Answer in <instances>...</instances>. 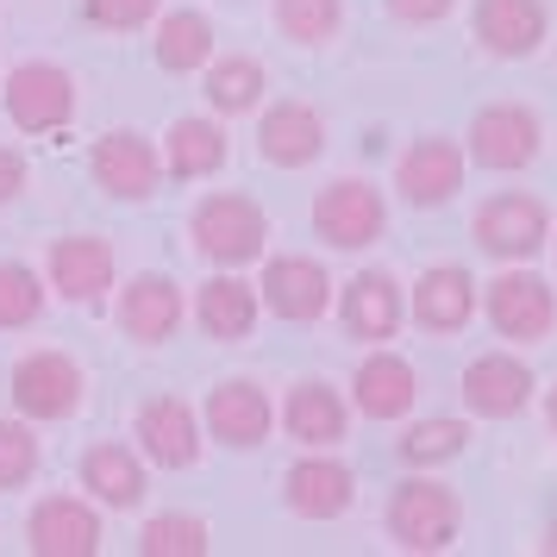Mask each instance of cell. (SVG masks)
Here are the masks:
<instances>
[{"instance_id": "1f68e13d", "label": "cell", "mask_w": 557, "mask_h": 557, "mask_svg": "<svg viewBox=\"0 0 557 557\" xmlns=\"http://www.w3.org/2000/svg\"><path fill=\"white\" fill-rule=\"evenodd\" d=\"M270 20L288 45H307V51H320L338 38L345 26V0H270Z\"/></svg>"}, {"instance_id": "7402d4cb", "label": "cell", "mask_w": 557, "mask_h": 557, "mask_svg": "<svg viewBox=\"0 0 557 557\" xmlns=\"http://www.w3.org/2000/svg\"><path fill=\"white\" fill-rule=\"evenodd\" d=\"M282 502H288V513H301V520H345L357 502V470L351 463H338V457L326 451H307L288 476H282Z\"/></svg>"}, {"instance_id": "cb8c5ba5", "label": "cell", "mask_w": 557, "mask_h": 557, "mask_svg": "<svg viewBox=\"0 0 557 557\" xmlns=\"http://www.w3.org/2000/svg\"><path fill=\"white\" fill-rule=\"evenodd\" d=\"M413 401H420V370L401 351L370 345V357L351 370V407L363 420H407Z\"/></svg>"}, {"instance_id": "d6986e66", "label": "cell", "mask_w": 557, "mask_h": 557, "mask_svg": "<svg viewBox=\"0 0 557 557\" xmlns=\"http://www.w3.org/2000/svg\"><path fill=\"white\" fill-rule=\"evenodd\" d=\"M407 320V295L401 282L388 276V270H357L345 288H338V326L345 338L357 345H388Z\"/></svg>"}, {"instance_id": "30bf717a", "label": "cell", "mask_w": 557, "mask_h": 557, "mask_svg": "<svg viewBox=\"0 0 557 557\" xmlns=\"http://www.w3.org/2000/svg\"><path fill=\"white\" fill-rule=\"evenodd\" d=\"M113 282H120V257L107 238H95V232L51 238V251H45V288L51 295H63L70 307H95L113 295Z\"/></svg>"}, {"instance_id": "ab89813d", "label": "cell", "mask_w": 557, "mask_h": 557, "mask_svg": "<svg viewBox=\"0 0 557 557\" xmlns=\"http://www.w3.org/2000/svg\"><path fill=\"white\" fill-rule=\"evenodd\" d=\"M545 251H552V257H557V226H552V245H545Z\"/></svg>"}, {"instance_id": "e575fe53", "label": "cell", "mask_w": 557, "mask_h": 557, "mask_svg": "<svg viewBox=\"0 0 557 557\" xmlns=\"http://www.w3.org/2000/svg\"><path fill=\"white\" fill-rule=\"evenodd\" d=\"M163 13V0H82V20L95 32H138Z\"/></svg>"}, {"instance_id": "3957f363", "label": "cell", "mask_w": 557, "mask_h": 557, "mask_svg": "<svg viewBox=\"0 0 557 557\" xmlns=\"http://www.w3.org/2000/svg\"><path fill=\"white\" fill-rule=\"evenodd\" d=\"M476 307L488 313L495 338H513V345H539L557 326V288L527 263H502V276L476 288Z\"/></svg>"}, {"instance_id": "5b68a950", "label": "cell", "mask_w": 557, "mask_h": 557, "mask_svg": "<svg viewBox=\"0 0 557 557\" xmlns=\"http://www.w3.org/2000/svg\"><path fill=\"white\" fill-rule=\"evenodd\" d=\"M470 238L495 263H532V257L552 245V207L539 201V195H520V188L488 195L476 207V220H470Z\"/></svg>"}, {"instance_id": "7a4b0ae2", "label": "cell", "mask_w": 557, "mask_h": 557, "mask_svg": "<svg viewBox=\"0 0 557 557\" xmlns=\"http://www.w3.org/2000/svg\"><path fill=\"white\" fill-rule=\"evenodd\" d=\"M188 245L207 270H245L270 251V213L251 195H201L188 213Z\"/></svg>"}, {"instance_id": "5bb4252c", "label": "cell", "mask_w": 557, "mask_h": 557, "mask_svg": "<svg viewBox=\"0 0 557 557\" xmlns=\"http://www.w3.org/2000/svg\"><path fill=\"white\" fill-rule=\"evenodd\" d=\"M457 188H463V145L457 138L426 132V138L401 145V157H395V195H401V207L432 213V207L451 201Z\"/></svg>"}, {"instance_id": "4fadbf2b", "label": "cell", "mask_w": 557, "mask_h": 557, "mask_svg": "<svg viewBox=\"0 0 557 557\" xmlns=\"http://www.w3.org/2000/svg\"><path fill=\"white\" fill-rule=\"evenodd\" d=\"M132 438H138V457L157 463V470H195L207 432H201V413L182 395H151L132 413Z\"/></svg>"}, {"instance_id": "f546056e", "label": "cell", "mask_w": 557, "mask_h": 557, "mask_svg": "<svg viewBox=\"0 0 557 557\" xmlns=\"http://www.w3.org/2000/svg\"><path fill=\"white\" fill-rule=\"evenodd\" d=\"M395 451H401L407 470H438V463H457V457L470 451V426L451 420V413H432V420H413L395 438Z\"/></svg>"}, {"instance_id": "ffe728a7", "label": "cell", "mask_w": 557, "mask_h": 557, "mask_svg": "<svg viewBox=\"0 0 557 557\" xmlns=\"http://www.w3.org/2000/svg\"><path fill=\"white\" fill-rule=\"evenodd\" d=\"M257 157L270 170H307L326 157V113L307 101H270L257 120Z\"/></svg>"}, {"instance_id": "9a60e30c", "label": "cell", "mask_w": 557, "mask_h": 557, "mask_svg": "<svg viewBox=\"0 0 557 557\" xmlns=\"http://www.w3.org/2000/svg\"><path fill=\"white\" fill-rule=\"evenodd\" d=\"M257 301H263V313H276V320H288V326H313V320L332 307L326 263H313V257H301V251H276L270 263H263Z\"/></svg>"}, {"instance_id": "4dcf8cb0", "label": "cell", "mask_w": 557, "mask_h": 557, "mask_svg": "<svg viewBox=\"0 0 557 557\" xmlns=\"http://www.w3.org/2000/svg\"><path fill=\"white\" fill-rule=\"evenodd\" d=\"M45 301H51V288H45V270H32L20 257H7L0 263V332H26L45 320Z\"/></svg>"}, {"instance_id": "ac0fdd59", "label": "cell", "mask_w": 557, "mask_h": 557, "mask_svg": "<svg viewBox=\"0 0 557 557\" xmlns=\"http://www.w3.org/2000/svg\"><path fill=\"white\" fill-rule=\"evenodd\" d=\"M82 488L101 513H138L145 495H151V463L138 457V445H120V438H101L82 451Z\"/></svg>"}, {"instance_id": "f35d334b", "label": "cell", "mask_w": 557, "mask_h": 557, "mask_svg": "<svg viewBox=\"0 0 557 557\" xmlns=\"http://www.w3.org/2000/svg\"><path fill=\"white\" fill-rule=\"evenodd\" d=\"M545 552H557V527H552V532H545Z\"/></svg>"}, {"instance_id": "52a82bcc", "label": "cell", "mask_w": 557, "mask_h": 557, "mask_svg": "<svg viewBox=\"0 0 557 557\" xmlns=\"http://www.w3.org/2000/svg\"><path fill=\"white\" fill-rule=\"evenodd\" d=\"M539 145H545V126H539V113L527 101H488L463 132V163L507 176V170H527Z\"/></svg>"}, {"instance_id": "8d00e7d4", "label": "cell", "mask_w": 557, "mask_h": 557, "mask_svg": "<svg viewBox=\"0 0 557 557\" xmlns=\"http://www.w3.org/2000/svg\"><path fill=\"white\" fill-rule=\"evenodd\" d=\"M26 182H32V163H26V151H13V145H0V207H7V201H20V195H26Z\"/></svg>"}, {"instance_id": "44dd1931", "label": "cell", "mask_w": 557, "mask_h": 557, "mask_svg": "<svg viewBox=\"0 0 557 557\" xmlns=\"http://www.w3.org/2000/svg\"><path fill=\"white\" fill-rule=\"evenodd\" d=\"M532 388H539V376L513 351H482L463 370V407L476 420H520L532 407Z\"/></svg>"}, {"instance_id": "d6a6232c", "label": "cell", "mask_w": 557, "mask_h": 557, "mask_svg": "<svg viewBox=\"0 0 557 557\" xmlns=\"http://www.w3.org/2000/svg\"><path fill=\"white\" fill-rule=\"evenodd\" d=\"M213 552V527L201 513H151L138 527V557H207Z\"/></svg>"}, {"instance_id": "8fae6325", "label": "cell", "mask_w": 557, "mask_h": 557, "mask_svg": "<svg viewBox=\"0 0 557 557\" xmlns=\"http://www.w3.org/2000/svg\"><path fill=\"white\" fill-rule=\"evenodd\" d=\"M201 432H207V438H220L226 451H257V445L276 432V401L263 395V382L226 376V382H213V388H207Z\"/></svg>"}, {"instance_id": "2e32d148", "label": "cell", "mask_w": 557, "mask_h": 557, "mask_svg": "<svg viewBox=\"0 0 557 557\" xmlns=\"http://www.w3.org/2000/svg\"><path fill=\"white\" fill-rule=\"evenodd\" d=\"M113 320L132 345H170L188 320V301H182V282L163 276V270H138V276L120 288L113 301Z\"/></svg>"}, {"instance_id": "8992f818", "label": "cell", "mask_w": 557, "mask_h": 557, "mask_svg": "<svg viewBox=\"0 0 557 557\" xmlns=\"http://www.w3.org/2000/svg\"><path fill=\"white\" fill-rule=\"evenodd\" d=\"M313 232L332 251H370L388 238V201L370 176H338L313 195Z\"/></svg>"}, {"instance_id": "f1b7e54d", "label": "cell", "mask_w": 557, "mask_h": 557, "mask_svg": "<svg viewBox=\"0 0 557 557\" xmlns=\"http://www.w3.org/2000/svg\"><path fill=\"white\" fill-rule=\"evenodd\" d=\"M151 57L163 76H201V63L213 57V20L195 13V7H176V13H157L151 20Z\"/></svg>"}, {"instance_id": "4316f807", "label": "cell", "mask_w": 557, "mask_h": 557, "mask_svg": "<svg viewBox=\"0 0 557 557\" xmlns=\"http://www.w3.org/2000/svg\"><path fill=\"white\" fill-rule=\"evenodd\" d=\"M226 126L220 113H182L176 126L163 132V176L170 182H201V176H220L226 170Z\"/></svg>"}, {"instance_id": "ba28073f", "label": "cell", "mask_w": 557, "mask_h": 557, "mask_svg": "<svg viewBox=\"0 0 557 557\" xmlns=\"http://www.w3.org/2000/svg\"><path fill=\"white\" fill-rule=\"evenodd\" d=\"M0 107H7V120L20 132H63L76 120V76L63 70V63H45V57H32V63H13V76L0 88Z\"/></svg>"}, {"instance_id": "277c9868", "label": "cell", "mask_w": 557, "mask_h": 557, "mask_svg": "<svg viewBox=\"0 0 557 557\" xmlns=\"http://www.w3.org/2000/svg\"><path fill=\"white\" fill-rule=\"evenodd\" d=\"M7 395H13V413L32 420V426H57V420H76L82 395H88V376L70 351H26L7 376Z\"/></svg>"}, {"instance_id": "74e56055", "label": "cell", "mask_w": 557, "mask_h": 557, "mask_svg": "<svg viewBox=\"0 0 557 557\" xmlns=\"http://www.w3.org/2000/svg\"><path fill=\"white\" fill-rule=\"evenodd\" d=\"M545 426H552V438H557V382L545 388Z\"/></svg>"}, {"instance_id": "83f0119b", "label": "cell", "mask_w": 557, "mask_h": 557, "mask_svg": "<svg viewBox=\"0 0 557 557\" xmlns=\"http://www.w3.org/2000/svg\"><path fill=\"white\" fill-rule=\"evenodd\" d=\"M263 88H270V70H263L257 57H245V51H232V57H207V63H201L207 113H220V120L257 113V107H263Z\"/></svg>"}, {"instance_id": "484cf974", "label": "cell", "mask_w": 557, "mask_h": 557, "mask_svg": "<svg viewBox=\"0 0 557 557\" xmlns=\"http://www.w3.org/2000/svg\"><path fill=\"white\" fill-rule=\"evenodd\" d=\"M476 288L482 282L463 263H432V270L413 276L407 313H413V326H426V332H463L476 320Z\"/></svg>"}, {"instance_id": "603a6c76", "label": "cell", "mask_w": 557, "mask_h": 557, "mask_svg": "<svg viewBox=\"0 0 557 557\" xmlns=\"http://www.w3.org/2000/svg\"><path fill=\"white\" fill-rule=\"evenodd\" d=\"M188 320H195V326H201V338H213V345H238V338H251L257 320H263L257 282H245L238 270H213V276L195 288Z\"/></svg>"}, {"instance_id": "7c38bea8", "label": "cell", "mask_w": 557, "mask_h": 557, "mask_svg": "<svg viewBox=\"0 0 557 557\" xmlns=\"http://www.w3.org/2000/svg\"><path fill=\"white\" fill-rule=\"evenodd\" d=\"M107 545V513L88 495H45L26 513L32 557H95Z\"/></svg>"}, {"instance_id": "e0dca14e", "label": "cell", "mask_w": 557, "mask_h": 557, "mask_svg": "<svg viewBox=\"0 0 557 557\" xmlns=\"http://www.w3.org/2000/svg\"><path fill=\"white\" fill-rule=\"evenodd\" d=\"M470 32L488 57L502 63H527V57L545 51L552 38V7L545 0H476L470 7Z\"/></svg>"}, {"instance_id": "d4e9b609", "label": "cell", "mask_w": 557, "mask_h": 557, "mask_svg": "<svg viewBox=\"0 0 557 557\" xmlns=\"http://www.w3.org/2000/svg\"><path fill=\"white\" fill-rule=\"evenodd\" d=\"M282 432L301 445V451H332V445H345V426H351V401L320 376H301L288 388V401H282Z\"/></svg>"}, {"instance_id": "6da1fadb", "label": "cell", "mask_w": 557, "mask_h": 557, "mask_svg": "<svg viewBox=\"0 0 557 557\" xmlns=\"http://www.w3.org/2000/svg\"><path fill=\"white\" fill-rule=\"evenodd\" d=\"M382 527H388V545L407 557H438L457 545V532H463V502H457V488L432 476H413L395 482V495L382 507Z\"/></svg>"}, {"instance_id": "9c48e42d", "label": "cell", "mask_w": 557, "mask_h": 557, "mask_svg": "<svg viewBox=\"0 0 557 557\" xmlns=\"http://www.w3.org/2000/svg\"><path fill=\"white\" fill-rule=\"evenodd\" d=\"M88 176L101 188L107 201H151L157 182H163V151H157L145 132H101L88 145Z\"/></svg>"}, {"instance_id": "d590c367", "label": "cell", "mask_w": 557, "mask_h": 557, "mask_svg": "<svg viewBox=\"0 0 557 557\" xmlns=\"http://www.w3.org/2000/svg\"><path fill=\"white\" fill-rule=\"evenodd\" d=\"M388 7V20H401V26H438V20H451L457 0H382Z\"/></svg>"}, {"instance_id": "836d02e7", "label": "cell", "mask_w": 557, "mask_h": 557, "mask_svg": "<svg viewBox=\"0 0 557 557\" xmlns=\"http://www.w3.org/2000/svg\"><path fill=\"white\" fill-rule=\"evenodd\" d=\"M38 463H45V445H38L32 420H20V413H0V495L32 488Z\"/></svg>"}]
</instances>
